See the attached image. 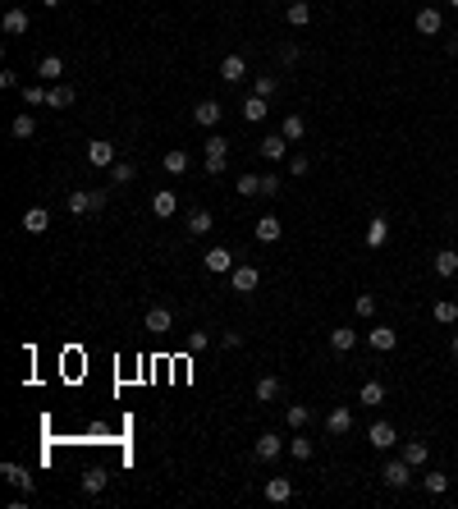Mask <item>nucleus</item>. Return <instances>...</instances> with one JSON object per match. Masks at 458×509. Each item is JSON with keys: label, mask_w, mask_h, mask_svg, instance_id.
<instances>
[{"label": "nucleus", "mask_w": 458, "mask_h": 509, "mask_svg": "<svg viewBox=\"0 0 458 509\" xmlns=\"http://www.w3.org/2000/svg\"><path fill=\"white\" fill-rule=\"evenodd\" d=\"M225 161H229V138H220V133H211L206 138V175H225Z\"/></svg>", "instance_id": "nucleus-1"}, {"label": "nucleus", "mask_w": 458, "mask_h": 509, "mask_svg": "<svg viewBox=\"0 0 458 509\" xmlns=\"http://www.w3.org/2000/svg\"><path fill=\"white\" fill-rule=\"evenodd\" d=\"M0 478H5L9 486H19L24 495H32V491H37V478H32V473L24 468V463H14V459H9V463H0Z\"/></svg>", "instance_id": "nucleus-2"}, {"label": "nucleus", "mask_w": 458, "mask_h": 509, "mask_svg": "<svg viewBox=\"0 0 458 509\" xmlns=\"http://www.w3.org/2000/svg\"><path fill=\"white\" fill-rule=\"evenodd\" d=\"M202 266L211 271V276H229V271H234V253L220 248V243H211V248L202 253Z\"/></svg>", "instance_id": "nucleus-3"}, {"label": "nucleus", "mask_w": 458, "mask_h": 509, "mask_svg": "<svg viewBox=\"0 0 458 509\" xmlns=\"http://www.w3.org/2000/svg\"><path fill=\"white\" fill-rule=\"evenodd\" d=\"M367 445H372V450H395L399 445L395 422H372V427H367Z\"/></svg>", "instance_id": "nucleus-4"}, {"label": "nucleus", "mask_w": 458, "mask_h": 509, "mask_svg": "<svg viewBox=\"0 0 458 509\" xmlns=\"http://www.w3.org/2000/svg\"><path fill=\"white\" fill-rule=\"evenodd\" d=\"M380 478H385L390 486H395V491H403V486L412 482V463H408V459H403V454H399V459H390L385 468H380Z\"/></svg>", "instance_id": "nucleus-5"}, {"label": "nucleus", "mask_w": 458, "mask_h": 509, "mask_svg": "<svg viewBox=\"0 0 458 509\" xmlns=\"http://www.w3.org/2000/svg\"><path fill=\"white\" fill-rule=\"evenodd\" d=\"M257 285H261L257 266H234V271H229V289H234V294H253Z\"/></svg>", "instance_id": "nucleus-6"}, {"label": "nucleus", "mask_w": 458, "mask_h": 509, "mask_svg": "<svg viewBox=\"0 0 458 509\" xmlns=\"http://www.w3.org/2000/svg\"><path fill=\"white\" fill-rule=\"evenodd\" d=\"M87 161H92L96 170H111L115 166V143H106V138H96V143H87Z\"/></svg>", "instance_id": "nucleus-7"}, {"label": "nucleus", "mask_w": 458, "mask_h": 509, "mask_svg": "<svg viewBox=\"0 0 458 509\" xmlns=\"http://www.w3.org/2000/svg\"><path fill=\"white\" fill-rule=\"evenodd\" d=\"M325 431H330V436H348V431H353V408L348 404L330 408V413H325Z\"/></svg>", "instance_id": "nucleus-8"}, {"label": "nucleus", "mask_w": 458, "mask_h": 509, "mask_svg": "<svg viewBox=\"0 0 458 509\" xmlns=\"http://www.w3.org/2000/svg\"><path fill=\"white\" fill-rule=\"evenodd\" d=\"M417 32H422V37H440V32H444V14L435 5L417 9Z\"/></svg>", "instance_id": "nucleus-9"}, {"label": "nucleus", "mask_w": 458, "mask_h": 509, "mask_svg": "<svg viewBox=\"0 0 458 509\" xmlns=\"http://www.w3.org/2000/svg\"><path fill=\"white\" fill-rule=\"evenodd\" d=\"M285 454V436L280 431H261L257 436V459H280Z\"/></svg>", "instance_id": "nucleus-10"}, {"label": "nucleus", "mask_w": 458, "mask_h": 509, "mask_svg": "<svg viewBox=\"0 0 458 509\" xmlns=\"http://www.w3.org/2000/svg\"><path fill=\"white\" fill-rule=\"evenodd\" d=\"M399 454L412 463V468H422V463H431V445L427 440H399Z\"/></svg>", "instance_id": "nucleus-11"}, {"label": "nucleus", "mask_w": 458, "mask_h": 509, "mask_svg": "<svg viewBox=\"0 0 458 509\" xmlns=\"http://www.w3.org/2000/svg\"><path fill=\"white\" fill-rule=\"evenodd\" d=\"M220 101H215V96H211V101H198V106H193V120H198L202 128H215V124H220Z\"/></svg>", "instance_id": "nucleus-12"}, {"label": "nucleus", "mask_w": 458, "mask_h": 509, "mask_svg": "<svg viewBox=\"0 0 458 509\" xmlns=\"http://www.w3.org/2000/svg\"><path fill=\"white\" fill-rule=\"evenodd\" d=\"M367 340H372V349H376V353H395L399 335H395V326H372V331H367Z\"/></svg>", "instance_id": "nucleus-13"}, {"label": "nucleus", "mask_w": 458, "mask_h": 509, "mask_svg": "<svg viewBox=\"0 0 458 509\" xmlns=\"http://www.w3.org/2000/svg\"><path fill=\"white\" fill-rule=\"evenodd\" d=\"M431 271H435V276H440V280L458 276V253H454V248H440V253L431 257Z\"/></svg>", "instance_id": "nucleus-14"}, {"label": "nucleus", "mask_w": 458, "mask_h": 509, "mask_svg": "<svg viewBox=\"0 0 458 509\" xmlns=\"http://www.w3.org/2000/svg\"><path fill=\"white\" fill-rule=\"evenodd\" d=\"M289 143V138L285 133H266V138H261V143H257V151H261V156H266V161H285V147Z\"/></svg>", "instance_id": "nucleus-15"}, {"label": "nucleus", "mask_w": 458, "mask_h": 509, "mask_svg": "<svg viewBox=\"0 0 458 509\" xmlns=\"http://www.w3.org/2000/svg\"><path fill=\"white\" fill-rule=\"evenodd\" d=\"M37 79H41V83H60V79H64V60H60V56H41V60H37Z\"/></svg>", "instance_id": "nucleus-16"}, {"label": "nucleus", "mask_w": 458, "mask_h": 509, "mask_svg": "<svg viewBox=\"0 0 458 509\" xmlns=\"http://www.w3.org/2000/svg\"><path fill=\"white\" fill-rule=\"evenodd\" d=\"M220 79H225V83H243V79H248V60H243V56H225V60H220Z\"/></svg>", "instance_id": "nucleus-17"}, {"label": "nucleus", "mask_w": 458, "mask_h": 509, "mask_svg": "<svg viewBox=\"0 0 458 509\" xmlns=\"http://www.w3.org/2000/svg\"><path fill=\"white\" fill-rule=\"evenodd\" d=\"M266 500H270V505H289V500H293V482H289V478H270V482H266Z\"/></svg>", "instance_id": "nucleus-18"}, {"label": "nucleus", "mask_w": 458, "mask_h": 509, "mask_svg": "<svg viewBox=\"0 0 458 509\" xmlns=\"http://www.w3.org/2000/svg\"><path fill=\"white\" fill-rule=\"evenodd\" d=\"M280 395H285V381H280V376H261L257 381V404H275Z\"/></svg>", "instance_id": "nucleus-19"}, {"label": "nucleus", "mask_w": 458, "mask_h": 509, "mask_svg": "<svg viewBox=\"0 0 458 509\" xmlns=\"http://www.w3.org/2000/svg\"><path fill=\"white\" fill-rule=\"evenodd\" d=\"M266 115H270V106H266V96H243V120L248 124H261V120H266Z\"/></svg>", "instance_id": "nucleus-20"}, {"label": "nucleus", "mask_w": 458, "mask_h": 509, "mask_svg": "<svg viewBox=\"0 0 458 509\" xmlns=\"http://www.w3.org/2000/svg\"><path fill=\"white\" fill-rule=\"evenodd\" d=\"M151 211H156L161 221H170V216L179 211V198H174V188H161L156 198H151Z\"/></svg>", "instance_id": "nucleus-21"}, {"label": "nucleus", "mask_w": 458, "mask_h": 509, "mask_svg": "<svg viewBox=\"0 0 458 509\" xmlns=\"http://www.w3.org/2000/svg\"><path fill=\"white\" fill-rule=\"evenodd\" d=\"M161 166H166V175H188V151L183 147H174V151H166V156H161Z\"/></svg>", "instance_id": "nucleus-22"}, {"label": "nucleus", "mask_w": 458, "mask_h": 509, "mask_svg": "<svg viewBox=\"0 0 458 509\" xmlns=\"http://www.w3.org/2000/svg\"><path fill=\"white\" fill-rule=\"evenodd\" d=\"M28 24H32V19H28V9H5V32H9V37H24V32H28Z\"/></svg>", "instance_id": "nucleus-23"}, {"label": "nucleus", "mask_w": 458, "mask_h": 509, "mask_svg": "<svg viewBox=\"0 0 458 509\" xmlns=\"http://www.w3.org/2000/svg\"><path fill=\"white\" fill-rule=\"evenodd\" d=\"M390 239V216H372V225H367V248H380Z\"/></svg>", "instance_id": "nucleus-24"}, {"label": "nucleus", "mask_w": 458, "mask_h": 509, "mask_svg": "<svg viewBox=\"0 0 458 509\" xmlns=\"http://www.w3.org/2000/svg\"><path fill=\"white\" fill-rule=\"evenodd\" d=\"M280 234H285V225H280V216H261V221H257V239H261V243H275Z\"/></svg>", "instance_id": "nucleus-25"}, {"label": "nucleus", "mask_w": 458, "mask_h": 509, "mask_svg": "<svg viewBox=\"0 0 458 509\" xmlns=\"http://www.w3.org/2000/svg\"><path fill=\"white\" fill-rule=\"evenodd\" d=\"M46 225H51V211H46V207H28V211H24V230H28V234H41Z\"/></svg>", "instance_id": "nucleus-26"}, {"label": "nucleus", "mask_w": 458, "mask_h": 509, "mask_svg": "<svg viewBox=\"0 0 458 509\" xmlns=\"http://www.w3.org/2000/svg\"><path fill=\"white\" fill-rule=\"evenodd\" d=\"M353 344H357V331H353V326H335V331H330V349H335V353H348Z\"/></svg>", "instance_id": "nucleus-27"}, {"label": "nucleus", "mask_w": 458, "mask_h": 509, "mask_svg": "<svg viewBox=\"0 0 458 509\" xmlns=\"http://www.w3.org/2000/svg\"><path fill=\"white\" fill-rule=\"evenodd\" d=\"M285 19H289V28H307L312 24V5L307 0H293V5L285 9Z\"/></svg>", "instance_id": "nucleus-28"}, {"label": "nucleus", "mask_w": 458, "mask_h": 509, "mask_svg": "<svg viewBox=\"0 0 458 509\" xmlns=\"http://www.w3.org/2000/svg\"><path fill=\"white\" fill-rule=\"evenodd\" d=\"M280 133H285L289 143H302V138H307V120H302V115H285V124H280Z\"/></svg>", "instance_id": "nucleus-29"}, {"label": "nucleus", "mask_w": 458, "mask_h": 509, "mask_svg": "<svg viewBox=\"0 0 458 509\" xmlns=\"http://www.w3.org/2000/svg\"><path fill=\"white\" fill-rule=\"evenodd\" d=\"M431 317L440 321V326H454V321H458V303H454V298H440V303H431Z\"/></svg>", "instance_id": "nucleus-30"}, {"label": "nucleus", "mask_w": 458, "mask_h": 509, "mask_svg": "<svg viewBox=\"0 0 458 509\" xmlns=\"http://www.w3.org/2000/svg\"><path fill=\"white\" fill-rule=\"evenodd\" d=\"M46 106H56V111H64V106H73V88H69V83H51V92H46Z\"/></svg>", "instance_id": "nucleus-31"}, {"label": "nucleus", "mask_w": 458, "mask_h": 509, "mask_svg": "<svg viewBox=\"0 0 458 509\" xmlns=\"http://www.w3.org/2000/svg\"><path fill=\"white\" fill-rule=\"evenodd\" d=\"M357 404H367V408L385 404V385H380V381H367L362 390H357Z\"/></svg>", "instance_id": "nucleus-32"}, {"label": "nucleus", "mask_w": 458, "mask_h": 509, "mask_svg": "<svg viewBox=\"0 0 458 509\" xmlns=\"http://www.w3.org/2000/svg\"><path fill=\"white\" fill-rule=\"evenodd\" d=\"M285 422H289L293 431H302V427L312 422V408H307V404H289V408H285Z\"/></svg>", "instance_id": "nucleus-33"}, {"label": "nucleus", "mask_w": 458, "mask_h": 509, "mask_svg": "<svg viewBox=\"0 0 458 509\" xmlns=\"http://www.w3.org/2000/svg\"><path fill=\"white\" fill-rule=\"evenodd\" d=\"M9 133H14L19 143H24V138H32V133H37V120H32L28 111H24V115H14V124H9Z\"/></svg>", "instance_id": "nucleus-34"}, {"label": "nucleus", "mask_w": 458, "mask_h": 509, "mask_svg": "<svg viewBox=\"0 0 458 509\" xmlns=\"http://www.w3.org/2000/svg\"><path fill=\"white\" fill-rule=\"evenodd\" d=\"M170 326H174V317H170V312H166V308H151V312H147V331H156V335H166Z\"/></svg>", "instance_id": "nucleus-35"}, {"label": "nucleus", "mask_w": 458, "mask_h": 509, "mask_svg": "<svg viewBox=\"0 0 458 509\" xmlns=\"http://www.w3.org/2000/svg\"><path fill=\"white\" fill-rule=\"evenodd\" d=\"M83 491L87 495H101L106 491V468H87L83 473Z\"/></svg>", "instance_id": "nucleus-36"}, {"label": "nucleus", "mask_w": 458, "mask_h": 509, "mask_svg": "<svg viewBox=\"0 0 458 509\" xmlns=\"http://www.w3.org/2000/svg\"><path fill=\"white\" fill-rule=\"evenodd\" d=\"M211 225H215V221H211V211H202V207H198V211H188V234H211Z\"/></svg>", "instance_id": "nucleus-37"}, {"label": "nucleus", "mask_w": 458, "mask_h": 509, "mask_svg": "<svg viewBox=\"0 0 458 509\" xmlns=\"http://www.w3.org/2000/svg\"><path fill=\"white\" fill-rule=\"evenodd\" d=\"M253 92H257V96H266V101H270V96H275V92H280V79H275V74H257V83H253Z\"/></svg>", "instance_id": "nucleus-38"}, {"label": "nucleus", "mask_w": 458, "mask_h": 509, "mask_svg": "<svg viewBox=\"0 0 458 509\" xmlns=\"http://www.w3.org/2000/svg\"><path fill=\"white\" fill-rule=\"evenodd\" d=\"M87 211H92V193L73 188V193H69V216H87Z\"/></svg>", "instance_id": "nucleus-39"}, {"label": "nucleus", "mask_w": 458, "mask_h": 509, "mask_svg": "<svg viewBox=\"0 0 458 509\" xmlns=\"http://www.w3.org/2000/svg\"><path fill=\"white\" fill-rule=\"evenodd\" d=\"M234 188H238V198H257V193H261V175H238Z\"/></svg>", "instance_id": "nucleus-40"}, {"label": "nucleus", "mask_w": 458, "mask_h": 509, "mask_svg": "<svg viewBox=\"0 0 458 509\" xmlns=\"http://www.w3.org/2000/svg\"><path fill=\"white\" fill-rule=\"evenodd\" d=\"M289 454H293V459H302V463H307L312 454H316V445H312L307 436H293V440H289Z\"/></svg>", "instance_id": "nucleus-41"}, {"label": "nucleus", "mask_w": 458, "mask_h": 509, "mask_svg": "<svg viewBox=\"0 0 458 509\" xmlns=\"http://www.w3.org/2000/svg\"><path fill=\"white\" fill-rule=\"evenodd\" d=\"M422 486H427V495H444V491H449V478H444V473H427Z\"/></svg>", "instance_id": "nucleus-42"}, {"label": "nucleus", "mask_w": 458, "mask_h": 509, "mask_svg": "<svg viewBox=\"0 0 458 509\" xmlns=\"http://www.w3.org/2000/svg\"><path fill=\"white\" fill-rule=\"evenodd\" d=\"M46 92L51 88H41V83H28V88H24V106H46Z\"/></svg>", "instance_id": "nucleus-43"}, {"label": "nucleus", "mask_w": 458, "mask_h": 509, "mask_svg": "<svg viewBox=\"0 0 458 509\" xmlns=\"http://www.w3.org/2000/svg\"><path fill=\"white\" fill-rule=\"evenodd\" d=\"M353 312H357L362 321H367V317H376V298H372V294H357V298H353Z\"/></svg>", "instance_id": "nucleus-44"}, {"label": "nucleus", "mask_w": 458, "mask_h": 509, "mask_svg": "<svg viewBox=\"0 0 458 509\" xmlns=\"http://www.w3.org/2000/svg\"><path fill=\"white\" fill-rule=\"evenodd\" d=\"M133 179V161H115L111 166V183H128Z\"/></svg>", "instance_id": "nucleus-45"}, {"label": "nucleus", "mask_w": 458, "mask_h": 509, "mask_svg": "<svg viewBox=\"0 0 458 509\" xmlns=\"http://www.w3.org/2000/svg\"><path fill=\"white\" fill-rule=\"evenodd\" d=\"M280 188H285V179H280V175H261V198H275Z\"/></svg>", "instance_id": "nucleus-46"}, {"label": "nucleus", "mask_w": 458, "mask_h": 509, "mask_svg": "<svg viewBox=\"0 0 458 509\" xmlns=\"http://www.w3.org/2000/svg\"><path fill=\"white\" fill-rule=\"evenodd\" d=\"M202 349H211V335H206V331H193V335H188V353H202Z\"/></svg>", "instance_id": "nucleus-47"}, {"label": "nucleus", "mask_w": 458, "mask_h": 509, "mask_svg": "<svg viewBox=\"0 0 458 509\" xmlns=\"http://www.w3.org/2000/svg\"><path fill=\"white\" fill-rule=\"evenodd\" d=\"M307 170H312L307 156H293V161H289V175H307Z\"/></svg>", "instance_id": "nucleus-48"}, {"label": "nucleus", "mask_w": 458, "mask_h": 509, "mask_svg": "<svg viewBox=\"0 0 458 509\" xmlns=\"http://www.w3.org/2000/svg\"><path fill=\"white\" fill-rule=\"evenodd\" d=\"M280 60H285V64H298V46H293V41H285V46H280Z\"/></svg>", "instance_id": "nucleus-49"}, {"label": "nucleus", "mask_w": 458, "mask_h": 509, "mask_svg": "<svg viewBox=\"0 0 458 509\" xmlns=\"http://www.w3.org/2000/svg\"><path fill=\"white\" fill-rule=\"evenodd\" d=\"M106 202H111V193L96 188V193H92V211H106Z\"/></svg>", "instance_id": "nucleus-50"}, {"label": "nucleus", "mask_w": 458, "mask_h": 509, "mask_svg": "<svg viewBox=\"0 0 458 509\" xmlns=\"http://www.w3.org/2000/svg\"><path fill=\"white\" fill-rule=\"evenodd\" d=\"M454 358H458V335H454Z\"/></svg>", "instance_id": "nucleus-51"}, {"label": "nucleus", "mask_w": 458, "mask_h": 509, "mask_svg": "<svg viewBox=\"0 0 458 509\" xmlns=\"http://www.w3.org/2000/svg\"><path fill=\"white\" fill-rule=\"evenodd\" d=\"M46 5H51V9H56V5H60V0H46Z\"/></svg>", "instance_id": "nucleus-52"}, {"label": "nucleus", "mask_w": 458, "mask_h": 509, "mask_svg": "<svg viewBox=\"0 0 458 509\" xmlns=\"http://www.w3.org/2000/svg\"><path fill=\"white\" fill-rule=\"evenodd\" d=\"M449 5H454V9H458V0H449Z\"/></svg>", "instance_id": "nucleus-53"}]
</instances>
